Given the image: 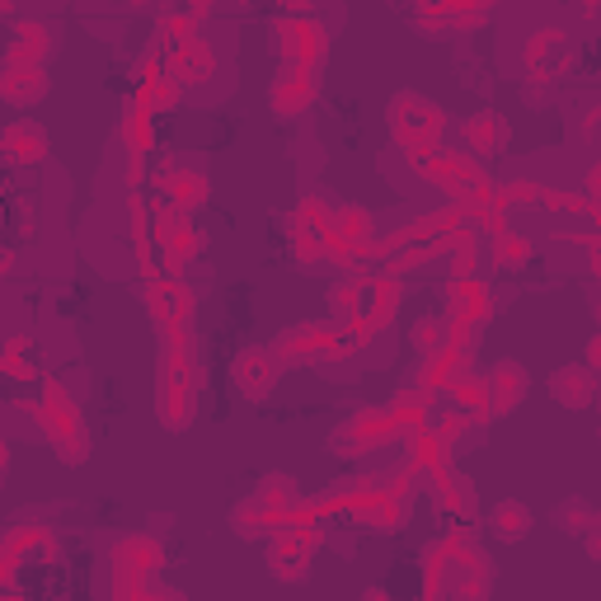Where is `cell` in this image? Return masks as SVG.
<instances>
[{"label": "cell", "instance_id": "obj_1", "mask_svg": "<svg viewBox=\"0 0 601 601\" xmlns=\"http://www.w3.org/2000/svg\"><path fill=\"white\" fill-rule=\"evenodd\" d=\"M390 132L400 146L409 151H419V161H428L433 151H441L437 141L441 132H447V114L433 104V99H423V94H394V104H390Z\"/></svg>", "mask_w": 601, "mask_h": 601}, {"label": "cell", "instance_id": "obj_2", "mask_svg": "<svg viewBox=\"0 0 601 601\" xmlns=\"http://www.w3.org/2000/svg\"><path fill=\"white\" fill-rule=\"evenodd\" d=\"M38 433L67 456V461H85V428H81V409L61 381L43 386V404H38Z\"/></svg>", "mask_w": 601, "mask_h": 601}, {"label": "cell", "instance_id": "obj_3", "mask_svg": "<svg viewBox=\"0 0 601 601\" xmlns=\"http://www.w3.org/2000/svg\"><path fill=\"white\" fill-rule=\"evenodd\" d=\"M273 34H278V52L287 57V67L315 71L325 61V52H329V38H325V28L310 20V10L282 14V20L273 24Z\"/></svg>", "mask_w": 601, "mask_h": 601}, {"label": "cell", "instance_id": "obj_4", "mask_svg": "<svg viewBox=\"0 0 601 601\" xmlns=\"http://www.w3.org/2000/svg\"><path fill=\"white\" fill-rule=\"evenodd\" d=\"M165 75L174 85H202L216 75V47L202 34H188L179 43H169L165 52Z\"/></svg>", "mask_w": 601, "mask_h": 601}, {"label": "cell", "instance_id": "obj_5", "mask_svg": "<svg viewBox=\"0 0 601 601\" xmlns=\"http://www.w3.org/2000/svg\"><path fill=\"white\" fill-rule=\"evenodd\" d=\"M278 376H282V362L273 347H245L240 357H235V386H240L245 400H268L278 386Z\"/></svg>", "mask_w": 601, "mask_h": 601}, {"label": "cell", "instance_id": "obj_6", "mask_svg": "<svg viewBox=\"0 0 601 601\" xmlns=\"http://www.w3.org/2000/svg\"><path fill=\"white\" fill-rule=\"evenodd\" d=\"M521 61H527L531 81H555V75L564 71V61H568V34L564 28H541V34H531Z\"/></svg>", "mask_w": 601, "mask_h": 601}, {"label": "cell", "instance_id": "obj_7", "mask_svg": "<svg viewBox=\"0 0 601 601\" xmlns=\"http://www.w3.org/2000/svg\"><path fill=\"white\" fill-rule=\"evenodd\" d=\"M0 155L14 165V169H28V165H43L47 161V132L38 128L34 118H20L0 132Z\"/></svg>", "mask_w": 601, "mask_h": 601}, {"label": "cell", "instance_id": "obj_8", "mask_svg": "<svg viewBox=\"0 0 601 601\" xmlns=\"http://www.w3.org/2000/svg\"><path fill=\"white\" fill-rule=\"evenodd\" d=\"M161 193H165V208H174V212H193V208H202L208 202V174L202 169H188V165H169L165 174H161Z\"/></svg>", "mask_w": 601, "mask_h": 601}, {"label": "cell", "instance_id": "obj_9", "mask_svg": "<svg viewBox=\"0 0 601 601\" xmlns=\"http://www.w3.org/2000/svg\"><path fill=\"white\" fill-rule=\"evenodd\" d=\"M161 541H151V535H128V541H118L114 550V578L118 582H146L151 568L161 564Z\"/></svg>", "mask_w": 601, "mask_h": 601}, {"label": "cell", "instance_id": "obj_10", "mask_svg": "<svg viewBox=\"0 0 601 601\" xmlns=\"http://www.w3.org/2000/svg\"><path fill=\"white\" fill-rule=\"evenodd\" d=\"M484 394H488V414H512L527 400V372L512 357H503L494 372L484 376Z\"/></svg>", "mask_w": 601, "mask_h": 601}, {"label": "cell", "instance_id": "obj_11", "mask_svg": "<svg viewBox=\"0 0 601 601\" xmlns=\"http://www.w3.org/2000/svg\"><path fill=\"white\" fill-rule=\"evenodd\" d=\"M47 52H52V28L38 20H20L14 24V38L5 43V61L10 67H43Z\"/></svg>", "mask_w": 601, "mask_h": 601}, {"label": "cell", "instance_id": "obj_12", "mask_svg": "<svg viewBox=\"0 0 601 601\" xmlns=\"http://www.w3.org/2000/svg\"><path fill=\"white\" fill-rule=\"evenodd\" d=\"M315 90H320V75L306 71V67H282V75L273 81V90H268V99H273L278 114H300L310 99H315Z\"/></svg>", "mask_w": 601, "mask_h": 601}, {"label": "cell", "instance_id": "obj_13", "mask_svg": "<svg viewBox=\"0 0 601 601\" xmlns=\"http://www.w3.org/2000/svg\"><path fill=\"white\" fill-rule=\"evenodd\" d=\"M47 94V71L43 67H0V99L14 104V108H28Z\"/></svg>", "mask_w": 601, "mask_h": 601}, {"label": "cell", "instance_id": "obj_14", "mask_svg": "<svg viewBox=\"0 0 601 601\" xmlns=\"http://www.w3.org/2000/svg\"><path fill=\"white\" fill-rule=\"evenodd\" d=\"M461 137H466L470 161H474V155H498L503 146H508V122L484 108V114H470V118L461 122Z\"/></svg>", "mask_w": 601, "mask_h": 601}, {"label": "cell", "instance_id": "obj_15", "mask_svg": "<svg viewBox=\"0 0 601 601\" xmlns=\"http://www.w3.org/2000/svg\"><path fill=\"white\" fill-rule=\"evenodd\" d=\"M329 315H334V329H357L362 325V282L357 278H343V282H334V287H329Z\"/></svg>", "mask_w": 601, "mask_h": 601}, {"label": "cell", "instance_id": "obj_16", "mask_svg": "<svg viewBox=\"0 0 601 601\" xmlns=\"http://www.w3.org/2000/svg\"><path fill=\"white\" fill-rule=\"evenodd\" d=\"M592 390H597V376L588 367H559L555 381H550V394L564 400L568 409H582V404L592 400Z\"/></svg>", "mask_w": 601, "mask_h": 601}, {"label": "cell", "instance_id": "obj_17", "mask_svg": "<svg viewBox=\"0 0 601 601\" xmlns=\"http://www.w3.org/2000/svg\"><path fill=\"white\" fill-rule=\"evenodd\" d=\"M488 527H494L498 541H521V535L531 531V508L517 498H503V503H494V512H488Z\"/></svg>", "mask_w": 601, "mask_h": 601}, {"label": "cell", "instance_id": "obj_18", "mask_svg": "<svg viewBox=\"0 0 601 601\" xmlns=\"http://www.w3.org/2000/svg\"><path fill=\"white\" fill-rule=\"evenodd\" d=\"M437 474V484H441V508H451L456 517H470L474 512V488H470V480H461V474H456L451 466H437L433 470Z\"/></svg>", "mask_w": 601, "mask_h": 601}, {"label": "cell", "instance_id": "obj_19", "mask_svg": "<svg viewBox=\"0 0 601 601\" xmlns=\"http://www.w3.org/2000/svg\"><path fill=\"white\" fill-rule=\"evenodd\" d=\"M155 400H161V419H165V428H184V423L193 419V394H188V386L161 381Z\"/></svg>", "mask_w": 601, "mask_h": 601}, {"label": "cell", "instance_id": "obj_20", "mask_svg": "<svg viewBox=\"0 0 601 601\" xmlns=\"http://www.w3.org/2000/svg\"><path fill=\"white\" fill-rule=\"evenodd\" d=\"M550 188L541 179H512L498 188V208H545Z\"/></svg>", "mask_w": 601, "mask_h": 601}, {"label": "cell", "instance_id": "obj_21", "mask_svg": "<svg viewBox=\"0 0 601 601\" xmlns=\"http://www.w3.org/2000/svg\"><path fill=\"white\" fill-rule=\"evenodd\" d=\"M494 263H503V268H521L531 255H535V245L527 240V235H517V231H503V235H494Z\"/></svg>", "mask_w": 601, "mask_h": 601}, {"label": "cell", "instance_id": "obj_22", "mask_svg": "<svg viewBox=\"0 0 601 601\" xmlns=\"http://www.w3.org/2000/svg\"><path fill=\"white\" fill-rule=\"evenodd\" d=\"M447 347V320H437V315H428V320L414 325V353L419 357H433Z\"/></svg>", "mask_w": 601, "mask_h": 601}, {"label": "cell", "instance_id": "obj_23", "mask_svg": "<svg viewBox=\"0 0 601 601\" xmlns=\"http://www.w3.org/2000/svg\"><path fill=\"white\" fill-rule=\"evenodd\" d=\"M555 517H559V527H568V531H592V527H597V512L588 508V503H578V498L564 503Z\"/></svg>", "mask_w": 601, "mask_h": 601}, {"label": "cell", "instance_id": "obj_24", "mask_svg": "<svg viewBox=\"0 0 601 601\" xmlns=\"http://www.w3.org/2000/svg\"><path fill=\"white\" fill-rule=\"evenodd\" d=\"M141 601H184L179 592H174V588H161V582H141Z\"/></svg>", "mask_w": 601, "mask_h": 601}, {"label": "cell", "instance_id": "obj_25", "mask_svg": "<svg viewBox=\"0 0 601 601\" xmlns=\"http://www.w3.org/2000/svg\"><path fill=\"white\" fill-rule=\"evenodd\" d=\"M367 601H390V592H376V588H372V592H367Z\"/></svg>", "mask_w": 601, "mask_h": 601}, {"label": "cell", "instance_id": "obj_26", "mask_svg": "<svg viewBox=\"0 0 601 601\" xmlns=\"http://www.w3.org/2000/svg\"><path fill=\"white\" fill-rule=\"evenodd\" d=\"M0 273H10V255H5V249H0Z\"/></svg>", "mask_w": 601, "mask_h": 601}, {"label": "cell", "instance_id": "obj_27", "mask_svg": "<svg viewBox=\"0 0 601 601\" xmlns=\"http://www.w3.org/2000/svg\"><path fill=\"white\" fill-rule=\"evenodd\" d=\"M5 461H10V456H5V441H0V474H5Z\"/></svg>", "mask_w": 601, "mask_h": 601}, {"label": "cell", "instance_id": "obj_28", "mask_svg": "<svg viewBox=\"0 0 601 601\" xmlns=\"http://www.w3.org/2000/svg\"><path fill=\"white\" fill-rule=\"evenodd\" d=\"M5 14H10V5H0V20H5Z\"/></svg>", "mask_w": 601, "mask_h": 601}]
</instances>
